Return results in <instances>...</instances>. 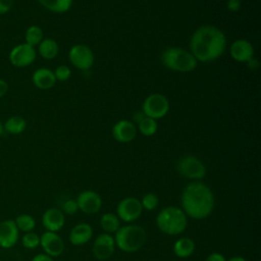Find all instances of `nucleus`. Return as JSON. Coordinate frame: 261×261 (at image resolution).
<instances>
[{
	"label": "nucleus",
	"mask_w": 261,
	"mask_h": 261,
	"mask_svg": "<svg viewBox=\"0 0 261 261\" xmlns=\"http://www.w3.org/2000/svg\"><path fill=\"white\" fill-rule=\"evenodd\" d=\"M190 49L197 61L210 62L224 53L226 38L218 28L210 24L202 25L192 35Z\"/></svg>",
	"instance_id": "nucleus-1"
},
{
	"label": "nucleus",
	"mask_w": 261,
	"mask_h": 261,
	"mask_svg": "<svg viewBox=\"0 0 261 261\" xmlns=\"http://www.w3.org/2000/svg\"><path fill=\"white\" fill-rule=\"evenodd\" d=\"M181 207L185 214L194 219L209 216L214 208V196L211 189L201 181L188 184L181 193Z\"/></svg>",
	"instance_id": "nucleus-2"
},
{
	"label": "nucleus",
	"mask_w": 261,
	"mask_h": 261,
	"mask_svg": "<svg viewBox=\"0 0 261 261\" xmlns=\"http://www.w3.org/2000/svg\"><path fill=\"white\" fill-rule=\"evenodd\" d=\"M147 241L146 230L138 224H128L119 227L115 232V245L125 253L139 251Z\"/></svg>",
	"instance_id": "nucleus-3"
},
{
	"label": "nucleus",
	"mask_w": 261,
	"mask_h": 261,
	"mask_svg": "<svg viewBox=\"0 0 261 261\" xmlns=\"http://www.w3.org/2000/svg\"><path fill=\"white\" fill-rule=\"evenodd\" d=\"M156 224L163 233L176 236L186 229L188 224L187 215L178 207L167 206L157 214Z\"/></svg>",
	"instance_id": "nucleus-4"
},
{
	"label": "nucleus",
	"mask_w": 261,
	"mask_h": 261,
	"mask_svg": "<svg viewBox=\"0 0 261 261\" xmlns=\"http://www.w3.org/2000/svg\"><path fill=\"white\" fill-rule=\"evenodd\" d=\"M162 64L173 71L189 72L197 67V59L186 49L179 47H169L161 54Z\"/></svg>",
	"instance_id": "nucleus-5"
},
{
	"label": "nucleus",
	"mask_w": 261,
	"mask_h": 261,
	"mask_svg": "<svg viewBox=\"0 0 261 261\" xmlns=\"http://www.w3.org/2000/svg\"><path fill=\"white\" fill-rule=\"evenodd\" d=\"M142 109L145 116L156 120L167 114L169 110V102L162 94H151L144 100Z\"/></svg>",
	"instance_id": "nucleus-6"
},
{
	"label": "nucleus",
	"mask_w": 261,
	"mask_h": 261,
	"mask_svg": "<svg viewBox=\"0 0 261 261\" xmlns=\"http://www.w3.org/2000/svg\"><path fill=\"white\" fill-rule=\"evenodd\" d=\"M176 168L184 177L190 179H201L206 174L204 163L193 155L181 157L177 162Z\"/></svg>",
	"instance_id": "nucleus-7"
},
{
	"label": "nucleus",
	"mask_w": 261,
	"mask_h": 261,
	"mask_svg": "<svg viewBox=\"0 0 261 261\" xmlns=\"http://www.w3.org/2000/svg\"><path fill=\"white\" fill-rule=\"evenodd\" d=\"M143 211L141 201L135 197H126L122 199L116 207L117 216L124 222H133L137 220Z\"/></svg>",
	"instance_id": "nucleus-8"
},
{
	"label": "nucleus",
	"mask_w": 261,
	"mask_h": 261,
	"mask_svg": "<svg viewBox=\"0 0 261 261\" xmlns=\"http://www.w3.org/2000/svg\"><path fill=\"white\" fill-rule=\"evenodd\" d=\"M68 58L74 67L82 70L90 69L94 63L92 50L83 44L73 45L68 52Z\"/></svg>",
	"instance_id": "nucleus-9"
},
{
	"label": "nucleus",
	"mask_w": 261,
	"mask_h": 261,
	"mask_svg": "<svg viewBox=\"0 0 261 261\" xmlns=\"http://www.w3.org/2000/svg\"><path fill=\"white\" fill-rule=\"evenodd\" d=\"M37 56L35 47L22 43L13 47L9 53V61L16 67H25L31 65Z\"/></svg>",
	"instance_id": "nucleus-10"
},
{
	"label": "nucleus",
	"mask_w": 261,
	"mask_h": 261,
	"mask_svg": "<svg viewBox=\"0 0 261 261\" xmlns=\"http://www.w3.org/2000/svg\"><path fill=\"white\" fill-rule=\"evenodd\" d=\"M115 242L114 238L109 233L99 234L93 244V255L100 261L109 259L114 253Z\"/></svg>",
	"instance_id": "nucleus-11"
},
{
	"label": "nucleus",
	"mask_w": 261,
	"mask_h": 261,
	"mask_svg": "<svg viewBox=\"0 0 261 261\" xmlns=\"http://www.w3.org/2000/svg\"><path fill=\"white\" fill-rule=\"evenodd\" d=\"M75 201L77 203L79 210H82V212L86 214H95L102 206V199L100 195L91 190L82 192Z\"/></svg>",
	"instance_id": "nucleus-12"
},
{
	"label": "nucleus",
	"mask_w": 261,
	"mask_h": 261,
	"mask_svg": "<svg viewBox=\"0 0 261 261\" xmlns=\"http://www.w3.org/2000/svg\"><path fill=\"white\" fill-rule=\"evenodd\" d=\"M40 245L45 254L51 256L52 258L60 256L64 251L63 240L53 231H45L40 237Z\"/></svg>",
	"instance_id": "nucleus-13"
},
{
	"label": "nucleus",
	"mask_w": 261,
	"mask_h": 261,
	"mask_svg": "<svg viewBox=\"0 0 261 261\" xmlns=\"http://www.w3.org/2000/svg\"><path fill=\"white\" fill-rule=\"evenodd\" d=\"M18 228L12 219L0 222V247L4 249L12 248L18 241Z\"/></svg>",
	"instance_id": "nucleus-14"
},
{
	"label": "nucleus",
	"mask_w": 261,
	"mask_h": 261,
	"mask_svg": "<svg viewBox=\"0 0 261 261\" xmlns=\"http://www.w3.org/2000/svg\"><path fill=\"white\" fill-rule=\"evenodd\" d=\"M137 127L127 119L117 121L112 127V136L119 143H128L135 139Z\"/></svg>",
	"instance_id": "nucleus-15"
},
{
	"label": "nucleus",
	"mask_w": 261,
	"mask_h": 261,
	"mask_svg": "<svg viewBox=\"0 0 261 261\" xmlns=\"http://www.w3.org/2000/svg\"><path fill=\"white\" fill-rule=\"evenodd\" d=\"M229 52L231 57L238 62H247L254 57L253 45L245 39L236 40L230 45Z\"/></svg>",
	"instance_id": "nucleus-16"
},
{
	"label": "nucleus",
	"mask_w": 261,
	"mask_h": 261,
	"mask_svg": "<svg viewBox=\"0 0 261 261\" xmlns=\"http://www.w3.org/2000/svg\"><path fill=\"white\" fill-rule=\"evenodd\" d=\"M64 222V214L57 208L47 209L42 216V224L47 229V231L56 232L60 230L63 227Z\"/></svg>",
	"instance_id": "nucleus-17"
},
{
	"label": "nucleus",
	"mask_w": 261,
	"mask_h": 261,
	"mask_svg": "<svg viewBox=\"0 0 261 261\" xmlns=\"http://www.w3.org/2000/svg\"><path fill=\"white\" fill-rule=\"evenodd\" d=\"M93 236V228L88 223H79L73 226L69 232V242L74 246L87 244Z\"/></svg>",
	"instance_id": "nucleus-18"
},
{
	"label": "nucleus",
	"mask_w": 261,
	"mask_h": 261,
	"mask_svg": "<svg viewBox=\"0 0 261 261\" xmlns=\"http://www.w3.org/2000/svg\"><path fill=\"white\" fill-rule=\"evenodd\" d=\"M32 81L33 84L41 90L51 89L56 83L54 72L46 67H41L34 71L32 75Z\"/></svg>",
	"instance_id": "nucleus-19"
},
{
	"label": "nucleus",
	"mask_w": 261,
	"mask_h": 261,
	"mask_svg": "<svg viewBox=\"0 0 261 261\" xmlns=\"http://www.w3.org/2000/svg\"><path fill=\"white\" fill-rule=\"evenodd\" d=\"M195 243L190 238H180L173 245V253L179 258H188L195 251Z\"/></svg>",
	"instance_id": "nucleus-20"
},
{
	"label": "nucleus",
	"mask_w": 261,
	"mask_h": 261,
	"mask_svg": "<svg viewBox=\"0 0 261 261\" xmlns=\"http://www.w3.org/2000/svg\"><path fill=\"white\" fill-rule=\"evenodd\" d=\"M39 46V54L45 59H53L57 56L59 47L55 40L47 38L43 39L42 42L38 45Z\"/></svg>",
	"instance_id": "nucleus-21"
},
{
	"label": "nucleus",
	"mask_w": 261,
	"mask_h": 261,
	"mask_svg": "<svg viewBox=\"0 0 261 261\" xmlns=\"http://www.w3.org/2000/svg\"><path fill=\"white\" fill-rule=\"evenodd\" d=\"M25 127H27V121L24 120L23 117L18 116V115L9 117L3 125L4 130L11 135L21 134L25 129Z\"/></svg>",
	"instance_id": "nucleus-22"
},
{
	"label": "nucleus",
	"mask_w": 261,
	"mask_h": 261,
	"mask_svg": "<svg viewBox=\"0 0 261 261\" xmlns=\"http://www.w3.org/2000/svg\"><path fill=\"white\" fill-rule=\"evenodd\" d=\"M38 1L43 7H45L49 11H52L55 13H63L69 10L73 0H38Z\"/></svg>",
	"instance_id": "nucleus-23"
},
{
	"label": "nucleus",
	"mask_w": 261,
	"mask_h": 261,
	"mask_svg": "<svg viewBox=\"0 0 261 261\" xmlns=\"http://www.w3.org/2000/svg\"><path fill=\"white\" fill-rule=\"evenodd\" d=\"M100 225L106 233L110 234L120 227V219L114 213H104L100 218Z\"/></svg>",
	"instance_id": "nucleus-24"
},
{
	"label": "nucleus",
	"mask_w": 261,
	"mask_h": 261,
	"mask_svg": "<svg viewBox=\"0 0 261 261\" xmlns=\"http://www.w3.org/2000/svg\"><path fill=\"white\" fill-rule=\"evenodd\" d=\"M43 36H44L43 31L39 25H31L27 29L24 33L25 43L35 47L42 42Z\"/></svg>",
	"instance_id": "nucleus-25"
},
{
	"label": "nucleus",
	"mask_w": 261,
	"mask_h": 261,
	"mask_svg": "<svg viewBox=\"0 0 261 261\" xmlns=\"http://www.w3.org/2000/svg\"><path fill=\"white\" fill-rule=\"evenodd\" d=\"M18 230L23 232L32 231L36 226V220L33 216L29 214H20L14 220Z\"/></svg>",
	"instance_id": "nucleus-26"
},
{
	"label": "nucleus",
	"mask_w": 261,
	"mask_h": 261,
	"mask_svg": "<svg viewBox=\"0 0 261 261\" xmlns=\"http://www.w3.org/2000/svg\"><path fill=\"white\" fill-rule=\"evenodd\" d=\"M139 130L142 135L146 137L153 136L157 132V122L155 119L145 116L140 122H139Z\"/></svg>",
	"instance_id": "nucleus-27"
},
{
	"label": "nucleus",
	"mask_w": 261,
	"mask_h": 261,
	"mask_svg": "<svg viewBox=\"0 0 261 261\" xmlns=\"http://www.w3.org/2000/svg\"><path fill=\"white\" fill-rule=\"evenodd\" d=\"M21 244L27 249H36L40 245V237L33 231L25 232L21 238Z\"/></svg>",
	"instance_id": "nucleus-28"
},
{
	"label": "nucleus",
	"mask_w": 261,
	"mask_h": 261,
	"mask_svg": "<svg viewBox=\"0 0 261 261\" xmlns=\"http://www.w3.org/2000/svg\"><path fill=\"white\" fill-rule=\"evenodd\" d=\"M158 203H159L158 197L153 193L145 194L143 196L142 200H141V204H142L143 209H146L148 211L154 210L158 206Z\"/></svg>",
	"instance_id": "nucleus-29"
},
{
	"label": "nucleus",
	"mask_w": 261,
	"mask_h": 261,
	"mask_svg": "<svg viewBox=\"0 0 261 261\" xmlns=\"http://www.w3.org/2000/svg\"><path fill=\"white\" fill-rule=\"evenodd\" d=\"M56 81L65 82L67 81L71 75V70L66 65H59L56 67V69L53 71Z\"/></svg>",
	"instance_id": "nucleus-30"
},
{
	"label": "nucleus",
	"mask_w": 261,
	"mask_h": 261,
	"mask_svg": "<svg viewBox=\"0 0 261 261\" xmlns=\"http://www.w3.org/2000/svg\"><path fill=\"white\" fill-rule=\"evenodd\" d=\"M62 209L63 211L68 214V215H72V214H75L79 210V206H77V203L75 200L73 199H68L66 200L64 203H63V206H62Z\"/></svg>",
	"instance_id": "nucleus-31"
},
{
	"label": "nucleus",
	"mask_w": 261,
	"mask_h": 261,
	"mask_svg": "<svg viewBox=\"0 0 261 261\" xmlns=\"http://www.w3.org/2000/svg\"><path fill=\"white\" fill-rule=\"evenodd\" d=\"M13 5V0H0V14H5L10 11Z\"/></svg>",
	"instance_id": "nucleus-32"
},
{
	"label": "nucleus",
	"mask_w": 261,
	"mask_h": 261,
	"mask_svg": "<svg viewBox=\"0 0 261 261\" xmlns=\"http://www.w3.org/2000/svg\"><path fill=\"white\" fill-rule=\"evenodd\" d=\"M226 7L231 12H237L241 8V0H227Z\"/></svg>",
	"instance_id": "nucleus-33"
},
{
	"label": "nucleus",
	"mask_w": 261,
	"mask_h": 261,
	"mask_svg": "<svg viewBox=\"0 0 261 261\" xmlns=\"http://www.w3.org/2000/svg\"><path fill=\"white\" fill-rule=\"evenodd\" d=\"M206 261H226V259L224 258V256L222 254L214 252V253H211L208 255Z\"/></svg>",
	"instance_id": "nucleus-34"
},
{
	"label": "nucleus",
	"mask_w": 261,
	"mask_h": 261,
	"mask_svg": "<svg viewBox=\"0 0 261 261\" xmlns=\"http://www.w3.org/2000/svg\"><path fill=\"white\" fill-rule=\"evenodd\" d=\"M31 261H54L53 258L47 254H37Z\"/></svg>",
	"instance_id": "nucleus-35"
},
{
	"label": "nucleus",
	"mask_w": 261,
	"mask_h": 261,
	"mask_svg": "<svg viewBox=\"0 0 261 261\" xmlns=\"http://www.w3.org/2000/svg\"><path fill=\"white\" fill-rule=\"evenodd\" d=\"M7 91H8V84L4 80L0 79V98L3 97L7 93Z\"/></svg>",
	"instance_id": "nucleus-36"
},
{
	"label": "nucleus",
	"mask_w": 261,
	"mask_h": 261,
	"mask_svg": "<svg viewBox=\"0 0 261 261\" xmlns=\"http://www.w3.org/2000/svg\"><path fill=\"white\" fill-rule=\"evenodd\" d=\"M248 62V66L251 68V69H257V67L259 66V62H258V60L256 59V58H254V57H252L249 61H247Z\"/></svg>",
	"instance_id": "nucleus-37"
},
{
	"label": "nucleus",
	"mask_w": 261,
	"mask_h": 261,
	"mask_svg": "<svg viewBox=\"0 0 261 261\" xmlns=\"http://www.w3.org/2000/svg\"><path fill=\"white\" fill-rule=\"evenodd\" d=\"M144 117H145V114L143 113V111H142V112H135V114H134V119H135V121H137L138 123H139Z\"/></svg>",
	"instance_id": "nucleus-38"
},
{
	"label": "nucleus",
	"mask_w": 261,
	"mask_h": 261,
	"mask_svg": "<svg viewBox=\"0 0 261 261\" xmlns=\"http://www.w3.org/2000/svg\"><path fill=\"white\" fill-rule=\"evenodd\" d=\"M228 261H247V260L241 256H234V257L230 258Z\"/></svg>",
	"instance_id": "nucleus-39"
},
{
	"label": "nucleus",
	"mask_w": 261,
	"mask_h": 261,
	"mask_svg": "<svg viewBox=\"0 0 261 261\" xmlns=\"http://www.w3.org/2000/svg\"><path fill=\"white\" fill-rule=\"evenodd\" d=\"M3 132H4V128H3V124H2V122L0 121V137L2 136Z\"/></svg>",
	"instance_id": "nucleus-40"
}]
</instances>
